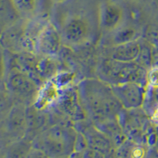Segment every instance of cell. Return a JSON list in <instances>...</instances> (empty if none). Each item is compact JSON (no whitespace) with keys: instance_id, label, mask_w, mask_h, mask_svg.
Here are the masks:
<instances>
[{"instance_id":"obj_9","label":"cell","mask_w":158,"mask_h":158,"mask_svg":"<svg viewBox=\"0 0 158 158\" xmlns=\"http://www.w3.org/2000/svg\"><path fill=\"white\" fill-rule=\"evenodd\" d=\"M8 85L14 94L23 97L34 94L36 90V84L22 72L12 73L8 78Z\"/></svg>"},{"instance_id":"obj_12","label":"cell","mask_w":158,"mask_h":158,"mask_svg":"<svg viewBox=\"0 0 158 158\" xmlns=\"http://www.w3.org/2000/svg\"><path fill=\"white\" fill-rule=\"evenodd\" d=\"M58 97V85L55 82L47 84L39 94L38 103L40 106H45L54 101Z\"/></svg>"},{"instance_id":"obj_7","label":"cell","mask_w":158,"mask_h":158,"mask_svg":"<svg viewBox=\"0 0 158 158\" xmlns=\"http://www.w3.org/2000/svg\"><path fill=\"white\" fill-rule=\"evenodd\" d=\"M62 39L57 29L52 25H47L38 35L36 48L44 56H55L61 48Z\"/></svg>"},{"instance_id":"obj_18","label":"cell","mask_w":158,"mask_h":158,"mask_svg":"<svg viewBox=\"0 0 158 158\" xmlns=\"http://www.w3.org/2000/svg\"><path fill=\"white\" fill-rule=\"evenodd\" d=\"M132 1H135V2H144L147 1V0H132Z\"/></svg>"},{"instance_id":"obj_15","label":"cell","mask_w":158,"mask_h":158,"mask_svg":"<svg viewBox=\"0 0 158 158\" xmlns=\"http://www.w3.org/2000/svg\"><path fill=\"white\" fill-rule=\"evenodd\" d=\"M146 81L153 87H158V67H153L146 73Z\"/></svg>"},{"instance_id":"obj_3","label":"cell","mask_w":158,"mask_h":158,"mask_svg":"<svg viewBox=\"0 0 158 158\" xmlns=\"http://www.w3.org/2000/svg\"><path fill=\"white\" fill-rule=\"evenodd\" d=\"M77 134L65 126H54L45 131L37 139L38 148L52 156H65L76 147Z\"/></svg>"},{"instance_id":"obj_5","label":"cell","mask_w":158,"mask_h":158,"mask_svg":"<svg viewBox=\"0 0 158 158\" xmlns=\"http://www.w3.org/2000/svg\"><path fill=\"white\" fill-rule=\"evenodd\" d=\"M124 18L123 9L115 2L107 1L100 8V25L101 29L106 32H114L120 28L123 25Z\"/></svg>"},{"instance_id":"obj_16","label":"cell","mask_w":158,"mask_h":158,"mask_svg":"<svg viewBox=\"0 0 158 158\" xmlns=\"http://www.w3.org/2000/svg\"><path fill=\"white\" fill-rule=\"evenodd\" d=\"M153 118L155 121H158V108L154 111L153 115Z\"/></svg>"},{"instance_id":"obj_8","label":"cell","mask_w":158,"mask_h":158,"mask_svg":"<svg viewBox=\"0 0 158 158\" xmlns=\"http://www.w3.org/2000/svg\"><path fill=\"white\" fill-rule=\"evenodd\" d=\"M141 52L140 42L138 40H135L127 43L114 45L109 58L120 62H135L139 58Z\"/></svg>"},{"instance_id":"obj_17","label":"cell","mask_w":158,"mask_h":158,"mask_svg":"<svg viewBox=\"0 0 158 158\" xmlns=\"http://www.w3.org/2000/svg\"><path fill=\"white\" fill-rule=\"evenodd\" d=\"M53 1H55L56 2H58V3H61V2H66L67 0H53Z\"/></svg>"},{"instance_id":"obj_2","label":"cell","mask_w":158,"mask_h":158,"mask_svg":"<svg viewBox=\"0 0 158 158\" xmlns=\"http://www.w3.org/2000/svg\"><path fill=\"white\" fill-rule=\"evenodd\" d=\"M100 79L111 85L127 82L143 84L146 81V72L136 62H120L108 58L103 60L98 69Z\"/></svg>"},{"instance_id":"obj_13","label":"cell","mask_w":158,"mask_h":158,"mask_svg":"<svg viewBox=\"0 0 158 158\" xmlns=\"http://www.w3.org/2000/svg\"><path fill=\"white\" fill-rule=\"evenodd\" d=\"M15 7L23 14H31L36 10L37 0H11Z\"/></svg>"},{"instance_id":"obj_10","label":"cell","mask_w":158,"mask_h":158,"mask_svg":"<svg viewBox=\"0 0 158 158\" xmlns=\"http://www.w3.org/2000/svg\"><path fill=\"white\" fill-rule=\"evenodd\" d=\"M138 40V32L134 26L122 25L115 31H114L112 36V44L113 45L121 44Z\"/></svg>"},{"instance_id":"obj_14","label":"cell","mask_w":158,"mask_h":158,"mask_svg":"<svg viewBox=\"0 0 158 158\" xmlns=\"http://www.w3.org/2000/svg\"><path fill=\"white\" fill-rule=\"evenodd\" d=\"M91 146L95 149H99L101 151L104 150L105 149H108V141H106L105 138L102 137V135H100L98 133H96L90 137L89 139Z\"/></svg>"},{"instance_id":"obj_11","label":"cell","mask_w":158,"mask_h":158,"mask_svg":"<svg viewBox=\"0 0 158 158\" xmlns=\"http://www.w3.org/2000/svg\"><path fill=\"white\" fill-rule=\"evenodd\" d=\"M52 57L53 56H44V58L40 59L36 63V70L41 77H51L56 73L57 66Z\"/></svg>"},{"instance_id":"obj_4","label":"cell","mask_w":158,"mask_h":158,"mask_svg":"<svg viewBox=\"0 0 158 158\" xmlns=\"http://www.w3.org/2000/svg\"><path fill=\"white\" fill-rule=\"evenodd\" d=\"M114 94L124 108L131 109L141 107L145 99L143 84L138 82H127L111 85Z\"/></svg>"},{"instance_id":"obj_6","label":"cell","mask_w":158,"mask_h":158,"mask_svg":"<svg viewBox=\"0 0 158 158\" xmlns=\"http://www.w3.org/2000/svg\"><path fill=\"white\" fill-rule=\"evenodd\" d=\"M90 25L82 17H73L67 21L63 29V37L70 44H82L89 37Z\"/></svg>"},{"instance_id":"obj_1","label":"cell","mask_w":158,"mask_h":158,"mask_svg":"<svg viewBox=\"0 0 158 158\" xmlns=\"http://www.w3.org/2000/svg\"><path fill=\"white\" fill-rule=\"evenodd\" d=\"M77 91L85 108L97 119L114 118L123 107L111 85L101 79L83 80L79 83Z\"/></svg>"}]
</instances>
